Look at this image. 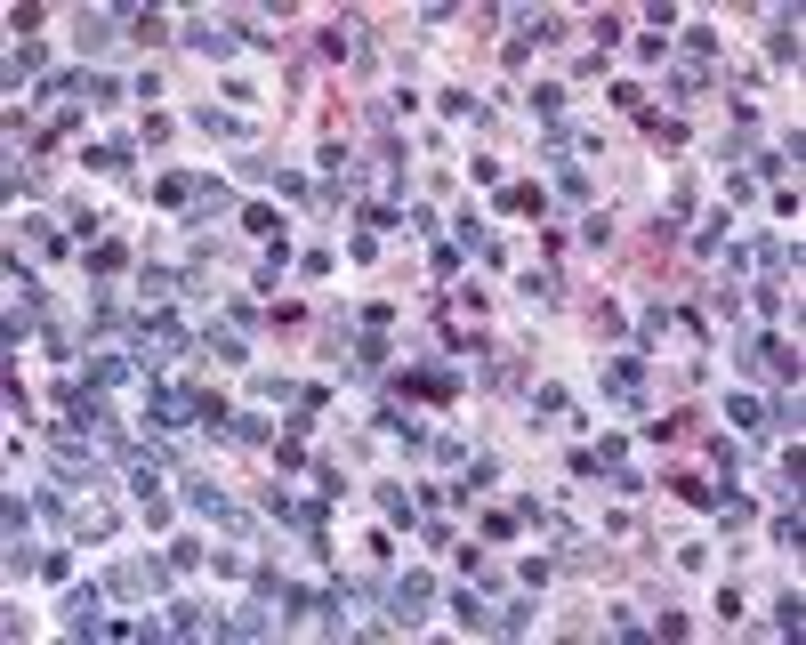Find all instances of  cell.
<instances>
[{
	"label": "cell",
	"instance_id": "3",
	"mask_svg": "<svg viewBox=\"0 0 806 645\" xmlns=\"http://www.w3.org/2000/svg\"><path fill=\"white\" fill-rule=\"evenodd\" d=\"M186 41H194V49H210V57H226V49H234L218 25H186Z\"/></svg>",
	"mask_w": 806,
	"mask_h": 645
},
{
	"label": "cell",
	"instance_id": "2",
	"mask_svg": "<svg viewBox=\"0 0 806 645\" xmlns=\"http://www.w3.org/2000/svg\"><path fill=\"white\" fill-rule=\"evenodd\" d=\"M154 589H162V565H154V557H146V565H121V573H113V597H154Z\"/></svg>",
	"mask_w": 806,
	"mask_h": 645
},
{
	"label": "cell",
	"instance_id": "4",
	"mask_svg": "<svg viewBox=\"0 0 806 645\" xmlns=\"http://www.w3.org/2000/svg\"><path fill=\"white\" fill-rule=\"evenodd\" d=\"M65 621H73V629H89V621H97V597H89V589H81V597H65Z\"/></svg>",
	"mask_w": 806,
	"mask_h": 645
},
{
	"label": "cell",
	"instance_id": "1",
	"mask_svg": "<svg viewBox=\"0 0 806 645\" xmlns=\"http://www.w3.org/2000/svg\"><path fill=\"white\" fill-rule=\"evenodd\" d=\"M387 613H403V621H420V613H428V581H420V573H403V581L387 589Z\"/></svg>",
	"mask_w": 806,
	"mask_h": 645
}]
</instances>
